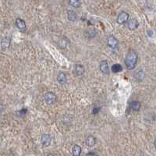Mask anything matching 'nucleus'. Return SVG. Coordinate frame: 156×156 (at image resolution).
I'll return each instance as SVG.
<instances>
[{
    "instance_id": "1",
    "label": "nucleus",
    "mask_w": 156,
    "mask_h": 156,
    "mask_svg": "<svg viewBox=\"0 0 156 156\" xmlns=\"http://www.w3.org/2000/svg\"><path fill=\"white\" fill-rule=\"evenodd\" d=\"M138 55L136 52L131 50L126 54L124 63L126 64V67L128 69H133L135 68L138 63Z\"/></svg>"
},
{
    "instance_id": "2",
    "label": "nucleus",
    "mask_w": 156,
    "mask_h": 156,
    "mask_svg": "<svg viewBox=\"0 0 156 156\" xmlns=\"http://www.w3.org/2000/svg\"><path fill=\"white\" fill-rule=\"evenodd\" d=\"M56 95L53 92H47L45 95V101L48 105L51 106L56 101Z\"/></svg>"
},
{
    "instance_id": "3",
    "label": "nucleus",
    "mask_w": 156,
    "mask_h": 156,
    "mask_svg": "<svg viewBox=\"0 0 156 156\" xmlns=\"http://www.w3.org/2000/svg\"><path fill=\"white\" fill-rule=\"evenodd\" d=\"M41 144L43 146H49L51 142H52V137L48 134H43L41 136Z\"/></svg>"
},
{
    "instance_id": "4",
    "label": "nucleus",
    "mask_w": 156,
    "mask_h": 156,
    "mask_svg": "<svg viewBox=\"0 0 156 156\" xmlns=\"http://www.w3.org/2000/svg\"><path fill=\"white\" fill-rule=\"evenodd\" d=\"M129 18V14L126 12L120 13L117 17V23L120 24H123L128 20Z\"/></svg>"
},
{
    "instance_id": "5",
    "label": "nucleus",
    "mask_w": 156,
    "mask_h": 156,
    "mask_svg": "<svg viewBox=\"0 0 156 156\" xmlns=\"http://www.w3.org/2000/svg\"><path fill=\"white\" fill-rule=\"evenodd\" d=\"M107 43H108V45L112 49H116L118 45H119V42H118L117 39H116L115 37H112V36H110L109 38H108Z\"/></svg>"
},
{
    "instance_id": "6",
    "label": "nucleus",
    "mask_w": 156,
    "mask_h": 156,
    "mask_svg": "<svg viewBox=\"0 0 156 156\" xmlns=\"http://www.w3.org/2000/svg\"><path fill=\"white\" fill-rule=\"evenodd\" d=\"M84 73V67L81 64H77L74 67L73 69V73L75 74V76L80 77V76L83 75V73Z\"/></svg>"
},
{
    "instance_id": "7",
    "label": "nucleus",
    "mask_w": 156,
    "mask_h": 156,
    "mask_svg": "<svg viewBox=\"0 0 156 156\" xmlns=\"http://www.w3.org/2000/svg\"><path fill=\"white\" fill-rule=\"evenodd\" d=\"M138 25H139V23H138V21L136 19H130V20L128 21V28L131 30H136L138 27Z\"/></svg>"
},
{
    "instance_id": "8",
    "label": "nucleus",
    "mask_w": 156,
    "mask_h": 156,
    "mask_svg": "<svg viewBox=\"0 0 156 156\" xmlns=\"http://www.w3.org/2000/svg\"><path fill=\"white\" fill-rule=\"evenodd\" d=\"M100 69L103 73H106V74L109 73V67L107 61L104 60L101 62V64H100Z\"/></svg>"
},
{
    "instance_id": "9",
    "label": "nucleus",
    "mask_w": 156,
    "mask_h": 156,
    "mask_svg": "<svg viewBox=\"0 0 156 156\" xmlns=\"http://www.w3.org/2000/svg\"><path fill=\"white\" fill-rule=\"evenodd\" d=\"M85 143L87 146H89V147L95 146L96 144L95 138L94 136H91V135L87 136L85 139Z\"/></svg>"
},
{
    "instance_id": "10",
    "label": "nucleus",
    "mask_w": 156,
    "mask_h": 156,
    "mask_svg": "<svg viewBox=\"0 0 156 156\" xmlns=\"http://www.w3.org/2000/svg\"><path fill=\"white\" fill-rule=\"evenodd\" d=\"M57 81L60 84H65L67 81V77L66 73H63V72H60L58 77H57Z\"/></svg>"
},
{
    "instance_id": "11",
    "label": "nucleus",
    "mask_w": 156,
    "mask_h": 156,
    "mask_svg": "<svg viewBox=\"0 0 156 156\" xmlns=\"http://www.w3.org/2000/svg\"><path fill=\"white\" fill-rule=\"evenodd\" d=\"M16 25L20 30H24L26 29V24H25V21L24 20H22V19L20 18L16 19Z\"/></svg>"
},
{
    "instance_id": "12",
    "label": "nucleus",
    "mask_w": 156,
    "mask_h": 156,
    "mask_svg": "<svg viewBox=\"0 0 156 156\" xmlns=\"http://www.w3.org/2000/svg\"><path fill=\"white\" fill-rule=\"evenodd\" d=\"M140 107H141V105H140V102H139V101H131L130 103V108L134 111H139Z\"/></svg>"
},
{
    "instance_id": "13",
    "label": "nucleus",
    "mask_w": 156,
    "mask_h": 156,
    "mask_svg": "<svg viewBox=\"0 0 156 156\" xmlns=\"http://www.w3.org/2000/svg\"><path fill=\"white\" fill-rule=\"evenodd\" d=\"M67 16L70 21H76L77 19V15L73 10H69L67 13Z\"/></svg>"
},
{
    "instance_id": "14",
    "label": "nucleus",
    "mask_w": 156,
    "mask_h": 156,
    "mask_svg": "<svg viewBox=\"0 0 156 156\" xmlns=\"http://www.w3.org/2000/svg\"><path fill=\"white\" fill-rule=\"evenodd\" d=\"M96 32L95 30L94 29H87L84 31V35H85L87 38H92L94 37L95 36Z\"/></svg>"
},
{
    "instance_id": "15",
    "label": "nucleus",
    "mask_w": 156,
    "mask_h": 156,
    "mask_svg": "<svg viewBox=\"0 0 156 156\" xmlns=\"http://www.w3.org/2000/svg\"><path fill=\"white\" fill-rule=\"evenodd\" d=\"M72 153H73V156H80L81 153V148L79 145H74L73 147V149H72Z\"/></svg>"
},
{
    "instance_id": "16",
    "label": "nucleus",
    "mask_w": 156,
    "mask_h": 156,
    "mask_svg": "<svg viewBox=\"0 0 156 156\" xmlns=\"http://www.w3.org/2000/svg\"><path fill=\"white\" fill-rule=\"evenodd\" d=\"M10 38H5L2 40V42H1V45L3 49H7L10 45Z\"/></svg>"
},
{
    "instance_id": "17",
    "label": "nucleus",
    "mask_w": 156,
    "mask_h": 156,
    "mask_svg": "<svg viewBox=\"0 0 156 156\" xmlns=\"http://www.w3.org/2000/svg\"><path fill=\"white\" fill-rule=\"evenodd\" d=\"M122 70H123V67L120 64H114L112 67V71L113 73H119V72Z\"/></svg>"
},
{
    "instance_id": "18",
    "label": "nucleus",
    "mask_w": 156,
    "mask_h": 156,
    "mask_svg": "<svg viewBox=\"0 0 156 156\" xmlns=\"http://www.w3.org/2000/svg\"><path fill=\"white\" fill-rule=\"evenodd\" d=\"M69 4L71 5L72 6H73V7L77 8V7H79V6H81V2H80V1H69Z\"/></svg>"
},
{
    "instance_id": "19",
    "label": "nucleus",
    "mask_w": 156,
    "mask_h": 156,
    "mask_svg": "<svg viewBox=\"0 0 156 156\" xmlns=\"http://www.w3.org/2000/svg\"><path fill=\"white\" fill-rule=\"evenodd\" d=\"M87 156H98L95 152H89L88 154H87Z\"/></svg>"
},
{
    "instance_id": "20",
    "label": "nucleus",
    "mask_w": 156,
    "mask_h": 156,
    "mask_svg": "<svg viewBox=\"0 0 156 156\" xmlns=\"http://www.w3.org/2000/svg\"><path fill=\"white\" fill-rule=\"evenodd\" d=\"M99 110H100V108H98V109H94L93 113H94V114L98 113V111H99Z\"/></svg>"
},
{
    "instance_id": "21",
    "label": "nucleus",
    "mask_w": 156,
    "mask_h": 156,
    "mask_svg": "<svg viewBox=\"0 0 156 156\" xmlns=\"http://www.w3.org/2000/svg\"><path fill=\"white\" fill-rule=\"evenodd\" d=\"M48 156H55V155L53 154H49V155H48Z\"/></svg>"
}]
</instances>
